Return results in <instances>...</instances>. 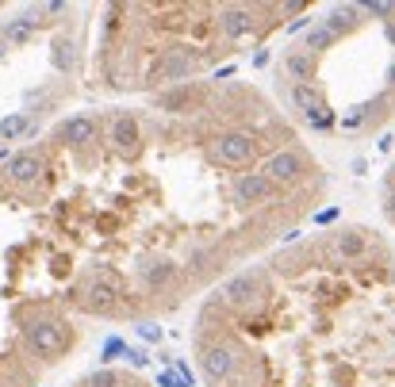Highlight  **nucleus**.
Wrapping results in <instances>:
<instances>
[{
	"mask_svg": "<svg viewBox=\"0 0 395 387\" xmlns=\"http://www.w3.org/2000/svg\"><path fill=\"white\" fill-rule=\"evenodd\" d=\"M238 368H242V353H238L234 345L215 342V345L204 349V372H208V380L227 383V380H234V376H238Z\"/></svg>",
	"mask_w": 395,
	"mask_h": 387,
	"instance_id": "obj_4",
	"label": "nucleus"
},
{
	"mask_svg": "<svg viewBox=\"0 0 395 387\" xmlns=\"http://www.w3.org/2000/svg\"><path fill=\"white\" fill-rule=\"evenodd\" d=\"M123 296V276L116 269H92L81 284V307L92 315H111Z\"/></svg>",
	"mask_w": 395,
	"mask_h": 387,
	"instance_id": "obj_2",
	"label": "nucleus"
},
{
	"mask_svg": "<svg viewBox=\"0 0 395 387\" xmlns=\"http://www.w3.org/2000/svg\"><path fill=\"white\" fill-rule=\"evenodd\" d=\"M0 54H4V43H0Z\"/></svg>",
	"mask_w": 395,
	"mask_h": 387,
	"instance_id": "obj_26",
	"label": "nucleus"
},
{
	"mask_svg": "<svg viewBox=\"0 0 395 387\" xmlns=\"http://www.w3.org/2000/svg\"><path fill=\"white\" fill-rule=\"evenodd\" d=\"M111 146L119 150V154H135L138 150V119L135 116H116L111 119Z\"/></svg>",
	"mask_w": 395,
	"mask_h": 387,
	"instance_id": "obj_13",
	"label": "nucleus"
},
{
	"mask_svg": "<svg viewBox=\"0 0 395 387\" xmlns=\"http://www.w3.org/2000/svg\"><path fill=\"white\" fill-rule=\"evenodd\" d=\"M211 157L227 169L250 165L253 157H257V138H253L250 130H223V135L211 142Z\"/></svg>",
	"mask_w": 395,
	"mask_h": 387,
	"instance_id": "obj_3",
	"label": "nucleus"
},
{
	"mask_svg": "<svg viewBox=\"0 0 395 387\" xmlns=\"http://www.w3.org/2000/svg\"><path fill=\"white\" fill-rule=\"evenodd\" d=\"M20 127H23V116H12V119L4 123V127H0V135L12 138V135H20Z\"/></svg>",
	"mask_w": 395,
	"mask_h": 387,
	"instance_id": "obj_20",
	"label": "nucleus"
},
{
	"mask_svg": "<svg viewBox=\"0 0 395 387\" xmlns=\"http://www.w3.org/2000/svg\"><path fill=\"white\" fill-rule=\"evenodd\" d=\"M291 103H296V108L307 116V123L318 127V130H326L334 123V116L323 108V96H318L315 84H291Z\"/></svg>",
	"mask_w": 395,
	"mask_h": 387,
	"instance_id": "obj_7",
	"label": "nucleus"
},
{
	"mask_svg": "<svg viewBox=\"0 0 395 387\" xmlns=\"http://www.w3.org/2000/svg\"><path fill=\"white\" fill-rule=\"evenodd\" d=\"M111 383H116V376H111V372H96L89 380V387H111Z\"/></svg>",
	"mask_w": 395,
	"mask_h": 387,
	"instance_id": "obj_21",
	"label": "nucleus"
},
{
	"mask_svg": "<svg viewBox=\"0 0 395 387\" xmlns=\"http://www.w3.org/2000/svg\"><path fill=\"white\" fill-rule=\"evenodd\" d=\"M43 173H46V165H43L39 154H16L12 162L0 169V181L12 184V188H35L43 181Z\"/></svg>",
	"mask_w": 395,
	"mask_h": 387,
	"instance_id": "obj_5",
	"label": "nucleus"
},
{
	"mask_svg": "<svg viewBox=\"0 0 395 387\" xmlns=\"http://www.w3.org/2000/svg\"><path fill=\"white\" fill-rule=\"evenodd\" d=\"M284 69L296 77V84H311V77H315V58H311L307 50L288 54V58H284Z\"/></svg>",
	"mask_w": 395,
	"mask_h": 387,
	"instance_id": "obj_15",
	"label": "nucleus"
},
{
	"mask_svg": "<svg viewBox=\"0 0 395 387\" xmlns=\"http://www.w3.org/2000/svg\"><path fill=\"white\" fill-rule=\"evenodd\" d=\"M388 215H391V219H395V192L388 196Z\"/></svg>",
	"mask_w": 395,
	"mask_h": 387,
	"instance_id": "obj_24",
	"label": "nucleus"
},
{
	"mask_svg": "<svg viewBox=\"0 0 395 387\" xmlns=\"http://www.w3.org/2000/svg\"><path fill=\"white\" fill-rule=\"evenodd\" d=\"M357 16H361V8H357V4H334L330 16L323 20V27H326V31H334V35H342V31H350V27L357 23Z\"/></svg>",
	"mask_w": 395,
	"mask_h": 387,
	"instance_id": "obj_14",
	"label": "nucleus"
},
{
	"mask_svg": "<svg viewBox=\"0 0 395 387\" xmlns=\"http://www.w3.org/2000/svg\"><path fill=\"white\" fill-rule=\"evenodd\" d=\"M272 196H277V184H272L265 173H242L238 181H234V200H238L242 207L269 203Z\"/></svg>",
	"mask_w": 395,
	"mask_h": 387,
	"instance_id": "obj_8",
	"label": "nucleus"
},
{
	"mask_svg": "<svg viewBox=\"0 0 395 387\" xmlns=\"http://www.w3.org/2000/svg\"><path fill=\"white\" fill-rule=\"evenodd\" d=\"M127 357H130V364H135V368H146V353H143V349H127Z\"/></svg>",
	"mask_w": 395,
	"mask_h": 387,
	"instance_id": "obj_23",
	"label": "nucleus"
},
{
	"mask_svg": "<svg viewBox=\"0 0 395 387\" xmlns=\"http://www.w3.org/2000/svg\"><path fill=\"white\" fill-rule=\"evenodd\" d=\"M196 69V58L188 50H165L154 65V81H184Z\"/></svg>",
	"mask_w": 395,
	"mask_h": 387,
	"instance_id": "obj_11",
	"label": "nucleus"
},
{
	"mask_svg": "<svg viewBox=\"0 0 395 387\" xmlns=\"http://www.w3.org/2000/svg\"><path fill=\"white\" fill-rule=\"evenodd\" d=\"M365 12H372V16H391L395 4H384V0H380V4H365Z\"/></svg>",
	"mask_w": 395,
	"mask_h": 387,
	"instance_id": "obj_22",
	"label": "nucleus"
},
{
	"mask_svg": "<svg viewBox=\"0 0 395 387\" xmlns=\"http://www.w3.org/2000/svg\"><path fill=\"white\" fill-rule=\"evenodd\" d=\"M365 249H369V238H365L361 230H342L338 234V253H342V257H365Z\"/></svg>",
	"mask_w": 395,
	"mask_h": 387,
	"instance_id": "obj_16",
	"label": "nucleus"
},
{
	"mask_svg": "<svg viewBox=\"0 0 395 387\" xmlns=\"http://www.w3.org/2000/svg\"><path fill=\"white\" fill-rule=\"evenodd\" d=\"M261 173H265L277 188L280 184H296L299 176L307 173V162H304V154H299V150H280V154H272L269 162H265Z\"/></svg>",
	"mask_w": 395,
	"mask_h": 387,
	"instance_id": "obj_6",
	"label": "nucleus"
},
{
	"mask_svg": "<svg viewBox=\"0 0 395 387\" xmlns=\"http://www.w3.org/2000/svg\"><path fill=\"white\" fill-rule=\"evenodd\" d=\"M372 108H376V103H357V108H350V116L342 119V127H345V130H357L365 119L372 116Z\"/></svg>",
	"mask_w": 395,
	"mask_h": 387,
	"instance_id": "obj_18",
	"label": "nucleus"
},
{
	"mask_svg": "<svg viewBox=\"0 0 395 387\" xmlns=\"http://www.w3.org/2000/svg\"><path fill=\"white\" fill-rule=\"evenodd\" d=\"M253 8H242V4H227L219 12V20H215V27H219L223 39H246V35L253 31Z\"/></svg>",
	"mask_w": 395,
	"mask_h": 387,
	"instance_id": "obj_9",
	"label": "nucleus"
},
{
	"mask_svg": "<svg viewBox=\"0 0 395 387\" xmlns=\"http://www.w3.org/2000/svg\"><path fill=\"white\" fill-rule=\"evenodd\" d=\"M165 280H173V265H165V261H162V265L146 269V284H150V288H162Z\"/></svg>",
	"mask_w": 395,
	"mask_h": 387,
	"instance_id": "obj_19",
	"label": "nucleus"
},
{
	"mask_svg": "<svg viewBox=\"0 0 395 387\" xmlns=\"http://www.w3.org/2000/svg\"><path fill=\"white\" fill-rule=\"evenodd\" d=\"M257 299H261V280L253 272H242V276L223 284V303H230V307H253Z\"/></svg>",
	"mask_w": 395,
	"mask_h": 387,
	"instance_id": "obj_10",
	"label": "nucleus"
},
{
	"mask_svg": "<svg viewBox=\"0 0 395 387\" xmlns=\"http://www.w3.org/2000/svg\"><path fill=\"white\" fill-rule=\"evenodd\" d=\"M334 39H338V35H334V31H326L323 23L311 27V31H307V54H315V50H323V46H330Z\"/></svg>",
	"mask_w": 395,
	"mask_h": 387,
	"instance_id": "obj_17",
	"label": "nucleus"
},
{
	"mask_svg": "<svg viewBox=\"0 0 395 387\" xmlns=\"http://www.w3.org/2000/svg\"><path fill=\"white\" fill-rule=\"evenodd\" d=\"M69 345H73V330H69V322H62V318L35 315L23 322V349L31 357H39V361H54V357H62Z\"/></svg>",
	"mask_w": 395,
	"mask_h": 387,
	"instance_id": "obj_1",
	"label": "nucleus"
},
{
	"mask_svg": "<svg viewBox=\"0 0 395 387\" xmlns=\"http://www.w3.org/2000/svg\"><path fill=\"white\" fill-rule=\"evenodd\" d=\"M388 81H391V89H395V62H391V69H388Z\"/></svg>",
	"mask_w": 395,
	"mask_h": 387,
	"instance_id": "obj_25",
	"label": "nucleus"
},
{
	"mask_svg": "<svg viewBox=\"0 0 395 387\" xmlns=\"http://www.w3.org/2000/svg\"><path fill=\"white\" fill-rule=\"evenodd\" d=\"M58 138H62L65 146H73V150L96 142V119H92V116H73V119H65L62 127H58Z\"/></svg>",
	"mask_w": 395,
	"mask_h": 387,
	"instance_id": "obj_12",
	"label": "nucleus"
}]
</instances>
